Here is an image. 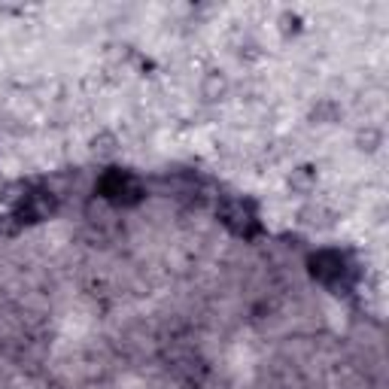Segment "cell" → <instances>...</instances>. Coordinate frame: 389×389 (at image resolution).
<instances>
[{
  "instance_id": "obj_1",
  "label": "cell",
  "mask_w": 389,
  "mask_h": 389,
  "mask_svg": "<svg viewBox=\"0 0 389 389\" xmlns=\"http://www.w3.org/2000/svg\"><path fill=\"white\" fill-rule=\"evenodd\" d=\"M104 195L113 198V201H137L140 198V186L131 177H122V173H113L104 182Z\"/></svg>"
}]
</instances>
